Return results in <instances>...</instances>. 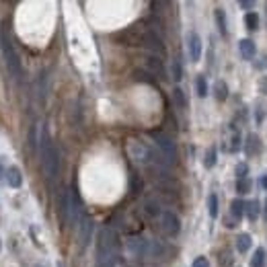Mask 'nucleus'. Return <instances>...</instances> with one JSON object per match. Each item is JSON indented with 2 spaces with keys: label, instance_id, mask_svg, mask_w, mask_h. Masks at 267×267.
Here are the masks:
<instances>
[{
  "label": "nucleus",
  "instance_id": "nucleus-1",
  "mask_svg": "<svg viewBox=\"0 0 267 267\" xmlns=\"http://www.w3.org/2000/svg\"><path fill=\"white\" fill-rule=\"evenodd\" d=\"M119 240L115 230L103 228L99 235V247H97V265L99 267H113L117 261Z\"/></svg>",
  "mask_w": 267,
  "mask_h": 267
},
{
  "label": "nucleus",
  "instance_id": "nucleus-2",
  "mask_svg": "<svg viewBox=\"0 0 267 267\" xmlns=\"http://www.w3.org/2000/svg\"><path fill=\"white\" fill-rule=\"evenodd\" d=\"M39 150H41V165L47 179H56L60 173V157H58V148L56 144L51 142L47 127L41 130V140H39Z\"/></svg>",
  "mask_w": 267,
  "mask_h": 267
},
{
  "label": "nucleus",
  "instance_id": "nucleus-3",
  "mask_svg": "<svg viewBox=\"0 0 267 267\" xmlns=\"http://www.w3.org/2000/svg\"><path fill=\"white\" fill-rule=\"evenodd\" d=\"M127 152H130V158L134 162H138V165H150V162H154L157 158V154H154V150L150 148L148 144L144 142H138V140H130L127 142Z\"/></svg>",
  "mask_w": 267,
  "mask_h": 267
},
{
  "label": "nucleus",
  "instance_id": "nucleus-4",
  "mask_svg": "<svg viewBox=\"0 0 267 267\" xmlns=\"http://www.w3.org/2000/svg\"><path fill=\"white\" fill-rule=\"evenodd\" d=\"M152 138H154V144L158 146L160 157L165 158L167 165H175V162H177V148H175V142L171 140L169 136L160 134V132H154Z\"/></svg>",
  "mask_w": 267,
  "mask_h": 267
},
{
  "label": "nucleus",
  "instance_id": "nucleus-5",
  "mask_svg": "<svg viewBox=\"0 0 267 267\" xmlns=\"http://www.w3.org/2000/svg\"><path fill=\"white\" fill-rule=\"evenodd\" d=\"M2 51H4V60H6V68L8 72H11L15 79H19L21 76V60H19V54L15 51L11 39H8L6 35L2 37Z\"/></svg>",
  "mask_w": 267,
  "mask_h": 267
},
{
  "label": "nucleus",
  "instance_id": "nucleus-6",
  "mask_svg": "<svg viewBox=\"0 0 267 267\" xmlns=\"http://www.w3.org/2000/svg\"><path fill=\"white\" fill-rule=\"evenodd\" d=\"M160 226H162V232L169 236H175L179 235V230H181V220L175 212H162V216H160Z\"/></svg>",
  "mask_w": 267,
  "mask_h": 267
},
{
  "label": "nucleus",
  "instance_id": "nucleus-7",
  "mask_svg": "<svg viewBox=\"0 0 267 267\" xmlns=\"http://www.w3.org/2000/svg\"><path fill=\"white\" fill-rule=\"evenodd\" d=\"M91 232H93V220L89 216H84L79 224V240H80V249H84L91 240Z\"/></svg>",
  "mask_w": 267,
  "mask_h": 267
},
{
  "label": "nucleus",
  "instance_id": "nucleus-8",
  "mask_svg": "<svg viewBox=\"0 0 267 267\" xmlns=\"http://www.w3.org/2000/svg\"><path fill=\"white\" fill-rule=\"evenodd\" d=\"M187 46H189V56H191L193 62H197L202 56V39L197 33H189V37H187Z\"/></svg>",
  "mask_w": 267,
  "mask_h": 267
},
{
  "label": "nucleus",
  "instance_id": "nucleus-9",
  "mask_svg": "<svg viewBox=\"0 0 267 267\" xmlns=\"http://www.w3.org/2000/svg\"><path fill=\"white\" fill-rule=\"evenodd\" d=\"M6 183L11 187H15V189L23 185V175H21L19 167H8L6 169Z\"/></svg>",
  "mask_w": 267,
  "mask_h": 267
},
{
  "label": "nucleus",
  "instance_id": "nucleus-10",
  "mask_svg": "<svg viewBox=\"0 0 267 267\" xmlns=\"http://www.w3.org/2000/svg\"><path fill=\"white\" fill-rule=\"evenodd\" d=\"M238 49H240V56H243L245 60H251L255 56V44L251 39H240Z\"/></svg>",
  "mask_w": 267,
  "mask_h": 267
},
{
  "label": "nucleus",
  "instance_id": "nucleus-11",
  "mask_svg": "<svg viewBox=\"0 0 267 267\" xmlns=\"http://www.w3.org/2000/svg\"><path fill=\"white\" fill-rule=\"evenodd\" d=\"M146 64H148V68H150V70L157 74V76H160V79H167V72H165V68H162V62H160L157 56L148 58V60H146Z\"/></svg>",
  "mask_w": 267,
  "mask_h": 267
},
{
  "label": "nucleus",
  "instance_id": "nucleus-12",
  "mask_svg": "<svg viewBox=\"0 0 267 267\" xmlns=\"http://www.w3.org/2000/svg\"><path fill=\"white\" fill-rule=\"evenodd\" d=\"M245 208H247V204H245V202H240V200H235V202L230 204V212H232V216H235L236 220L243 218Z\"/></svg>",
  "mask_w": 267,
  "mask_h": 267
},
{
  "label": "nucleus",
  "instance_id": "nucleus-13",
  "mask_svg": "<svg viewBox=\"0 0 267 267\" xmlns=\"http://www.w3.org/2000/svg\"><path fill=\"white\" fill-rule=\"evenodd\" d=\"M249 247H251V236H249V235L236 236V251H238V253H247Z\"/></svg>",
  "mask_w": 267,
  "mask_h": 267
},
{
  "label": "nucleus",
  "instance_id": "nucleus-14",
  "mask_svg": "<svg viewBox=\"0 0 267 267\" xmlns=\"http://www.w3.org/2000/svg\"><path fill=\"white\" fill-rule=\"evenodd\" d=\"M261 140L257 138L255 134H251L249 136V142H247V154H255V152H259L261 150V144H259Z\"/></svg>",
  "mask_w": 267,
  "mask_h": 267
},
{
  "label": "nucleus",
  "instance_id": "nucleus-15",
  "mask_svg": "<svg viewBox=\"0 0 267 267\" xmlns=\"http://www.w3.org/2000/svg\"><path fill=\"white\" fill-rule=\"evenodd\" d=\"M247 216L251 222H255L257 218H259V202H249L247 204Z\"/></svg>",
  "mask_w": 267,
  "mask_h": 267
},
{
  "label": "nucleus",
  "instance_id": "nucleus-16",
  "mask_svg": "<svg viewBox=\"0 0 267 267\" xmlns=\"http://www.w3.org/2000/svg\"><path fill=\"white\" fill-rule=\"evenodd\" d=\"M263 265H265V251L263 249H257L251 259V267H263Z\"/></svg>",
  "mask_w": 267,
  "mask_h": 267
},
{
  "label": "nucleus",
  "instance_id": "nucleus-17",
  "mask_svg": "<svg viewBox=\"0 0 267 267\" xmlns=\"http://www.w3.org/2000/svg\"><path fill=\"white\" fill-rule=\"evenodd\" d=\"M245 23H247V27L253 31V29L259 27V16H257V13H249V15L245 16Z\"/></svg>",
  "mask_w": 267,
  "mask_h": 267
},
{
  "label": "nucleus",
  "instance_id": "nucleus-18",
  "mask_svg": "<svg viewBox=\"0 0 267 267\" xmlns=\"http://www.w3.org/2000/svg\"><path fill=\"white\" fill-rule=\"evenodd\" d=\"M195 87H197V94H200V97H205V94H208V82H205L204 76H197Z\"/></svg>",
  "mask_w": 267,
  "mask_h": 267
},
{
  "label": "nucleus",
  "instance_id": "nucleus-19",
  "mask_svg": "<svg viewBox=\"0 0 267 267\" xmlns=\"http://www.w3.org/2000/svg\"><path fill=\"white\" fill-rule=\"evenodd\" d=\"M228 97V89H226V84H224L222 80H218L216 82V99L218 101H224Z\"/></svg>",
  "mask_w": 267,
  "mask_h": 267
},
{
  "label": "nucleus",
  "instance_id": "nucleus-20",
  "mask_svg": "<svg viewBox=\"0 0 267 267\" xmlns=\"http://www.w3.org/2000/svg\"><path fill=\"white\" fill-rule=\"evenodd\" d=\"M208 204H210V216L216 218V216H218V197L212 193V195L208 197Z\"/></svg>",
  "mask_w": 267,
  "mask_h": 267
},
{
  "label": "nucleus",
  "instance_id": "nucleus-21",
  "mask_svg": "<svg viewBox=\"0 0 267 267\" xmlns=\"http://www.w3.org/2000/svg\"><path fill=\"white\" fill-rule=\"evenodd\" d=\"M216 21H218V29H220V33L222 35H226V19H224V11H216Z\"/></svg>",
  "mask_w": 267,
  "mask_h": 267
},
{
  "label": "nucleus",
  "instance_id": "nucleus-22",
  "mask_svg": "<svg viewBox=\"0 0 267 267\" xmlns=\"http://www.w3.org/2000/svg\"><path fill=\"white\" fill-rule=\"evenodd\" d=\"M249 189H251V181L249 179H238L236 181V191L238 193H249Z\"/></svg>",
  "mask_w": 267,
  "mask_h": 267
},
{
  "label": "nucleus",
  "instance_id": "nucleus-23",
  "mask_svg": "<svg viewBox=\"0 0 267 267\" xmlns=\"http://www.w3.org/2000/svg\"><path fill=\"white\" fill-rule=\"evenodd\" d=\"M214 165H216V148L212 146V148L208 150V154H205V167L212 169Z\"/></svg>",
  "mask_w": 267,
  "mask_h": 267
},
{
  "label": "nucleus",
  "instance_id": "nucleus-24",
  "mask_svg": "<svg viewBox=\"0 0 267 267\" xmlns=\"http://www.w3.org/2000/svg\"><path fill=\"white\" fill-rule=\"evenodd\" d=\"M173 97H175V103H177L179 107H187L185 94H183V91H181V89H175V91H173Z\"/></svg>",
  "mask_w": 267,
  "mask_h": 267
},
{
  "label": "nucleus",
  "instance_id": "nucleus-25",
  "mask_svg": "<svg viewBox=\"0 0 267 267\" xmlns=\"http://www.w3.org/2000/svg\"><path fill=\"white\" fill-rule=\"evenodd\" d=\"M173 79H175V80H181V79H183V68H181V62H179V60H175V62H173Z\"/></svg>",
  "mask_w": 267,
  "mask_h": 267
},
{
  "label": "nucleus",
  "instance_id": "nucleus-26",
  "mask_svg": "<svg viewBox=\"0 0 267 267\" xmlns=\"http://www.w3.org/2000/svg\"><path fill=\"white\" fill-rule=\"evenodd\" d=\"M146 212H148V214H152V216H157V214L160 212L158 204H157V202H146Z\"/></svg>",
  "mask_w": 267,
  "mask_h": 267
},
{
  "label": "nucleus",
  "instance_id": "nucleus-27",
  "mask_svg": "<svg viewBox=\"0 0 267 267\" xmlns=\"http://www.w3.org/2000/svg\"><path fill=\"white\" fill-rule=\"evenodd\" d=\"M247 171H249V167L245 165V162H243V165H238V167H236V175H238V179H247Z\"/></svg>",
  "mask_w": 267,
  "mask_h": 267
},
{
  "label": "nucleus",
  "instance_id": "nucleus-28",
  "mask_svg": "<svg viewBox=\"0 0 267 267\" xmlns=\"http://www.w3.org/2000/svg\"><path fill=\"white\" fill-rule=\"evenodd\" d=\"M193 267H210V263H208L205 257H197V259L193 261Z\"/></svg>",
  "mask_w": 267,
  "mask_h": 267
},
{
  "label": "nucleus",
  "instance_id": "nucleus-29",
  "mask_svg": "<svg viewBox=\"0 0 267 267\" xmlns=\"http://www.w3.org/2000/svg\"><path fill=\"white\" fill-rule=\"evenodd\" d=\"M235 144H232V150H238V146H240V138L238 136H235V140H232Z\"/></svg>",
  "mask_w": 267,
  "mask_h": 267
},
{
  "label": "nucleus",
  "instance_id": "nucleus-30",
  "mask_svg": "<svg viewBox=\"0 0 267 267\" xmlns=\"http://www.w3.org/2000/svg\"><path fill=\"white\" fill-rule=\"evenodd\" d=\"M2 162H4V157H0V181H2V177L6 175V171H2Z\"/></svg>",
  "mask_w": 267,
  "mask_h": 267
},
{
  "label": "nucleus",
  "instance_id": "nucleus-31",
  "mask_svg": "<svg viewBox=\"0 0 267 267\" xmlns=\"http://www.w3.org/2000/svg\"><path fill=\"white\" fill-rule=\"evenodd\" d=\"M240 6H243V8H251L253 4H251V2H240Z\"/></svg>",
  "mask_w": 267,
  "mask_h": 267
},
{
  "label": "nucleus",
  "instance_id": "nucleus-32",
  "mask_svg": "<svg viewBox=\"0 0 267 267\" xmlns=\"http://www.w3.org/2000/svg\"><path fill=\"white\" fill-rule=\"evenodd\" d=\"M261 185L267 189V177H263V179H261Z\"/></svg>",
  "mask_w": 267,
  "mask_h": 267
},
{
  "label": "nucleus",
  "instance_id": "nucleus-33",
  "mask_svg": "<svg viewBox=\"0 0 267 267\" xmlns=\"http://www.w3.org/2000/svg\"><path fill=\"white\" fill-rule=\"evenodd\" d=\"M265 220H267V200H265Z\"/></svg>",
  "mask_w": 267,
  "mask_h": 267
},
{
  "label": "nucleus",
  "instance_id": "nucleus-34",
  "mask_svg": "<svg viewBox=\"0 0 267 267\" xmlns=\"http://www.w3.org/2000/svg\"><path fill=\"white\" fill-rule=\"evenodd\" d=\"M0 247H2V243H0Z\"/></svg>",
  "mask_w": 267,
  "mask_h": 267
}]
</instances>
